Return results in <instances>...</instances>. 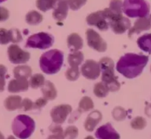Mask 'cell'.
<instances>
[{"instance_id":"cell-1","label":"cell","mask_w":151,"mask_h":139,"mask_svg":"<svg viewBox=\"0 0 151 139\" xmlns=\"http://www.w3.org/2000/svg\"><path fill=\"white\" fill-rule=\"evenodd\" d=\"M148 60V57L145 55L126 54L117 63L116 70L127 78H135L142 74Z\"/></svg>"},{"instance_id":"cell-2","label":"cell","mask_w":151,"mask_h":139,"mask_svg":"<svg viewBox=\"0 0 151 139\" xmlns=\"http://www.w3.org/2000/svg\"><path fill=\"white\" fill-rule=\"evenodd\" d=\"M64 61L62 52L53 49L45 52L40 59V66L42 71L47 74H54L60 71Z\"/></svg>"},{"instance_id":"cell-3","label":"cell","mask_w":151,"mask_h":139,"mask_svg":"<svg viewBox=\"0 0 151 139\" xmlns=\"http://www.w3.org/2000/svg\"><path fill=\"white\" fill-rule=\"evenodd\" d=\"M99 65L101 74V80L107 86L110 92H116L119 90L120 83L118 78L114 74V63L110 58L103 57L100 60Z\"/></svg>"},{"instance_id":"cell-4","label":"cell","mask_w":151,"mask_h":139,"mask_svg":"<svg viewBox=\"0 0 151 139\" xmlns=\"http://www.w3.org/2000/svg\"><path fill=\"white\" fill-rule=\"evenodd\" d=\"M35 121L26 115H19L14 118L12 124L14 134L20 139H27L35 130Z\"/></svg>"},{"instance_id":"cell-5","label":"cell","mask_w":151,"mask_h":139,"mask_svg":"<svg viewBox=\"0 0 151 139\" xmlns=\"http://www.w3.org/2000/svg\"><path fill=\"white\" fill-rule=\"evenodd\" d=\"M122 11L129 17L142 18L149 14L150 5L145 0H124Z\"/></svg>"},{"instance_id":"cell-6","label":"cell","mask_w":151,"mask_h":139,"mask_svg":"<svg viewBox=\"0 0 151 139\" xmlns=\"http://www.w3.org/2000/svg\"><path fill=\"white\" fill-rule=\"evenodd\" d=\"M54 42V38L51 34L45 32L31 35L26 42V47L31 49H47L52 46Z\"/></svg>"},{"instance_id":"cell-7","label":"cell","mask_w":151,"mask_h":139,"mask_svg":"<svg viewBox=\"0 0 151 139\" xmlns=\"http://www.w3.org/2000/svg\"><path fill=\"white\" fill-rule=\"evenodd\" d=\"M9 60L14 64L26 63L30 60V55L29 52L20 49L17 45H11L8 49Z\"/></svg>"},{"instance_id":"cell-8","label":"cell","mask_w":151,"mask_h":139,"mask_svg":"<svg viewBox=\"0 0 151 139\" xmlns=\"http://www.w3.org/2000/svg\"><path fill=\"white\" fill-rule=\"evenodd\" d=\"M86 38L88 45L91 49L99 52H104L107 50V43L96 31L88 29L86 31Z\"/></svg>"},{"instance_id":"cell-9","label":"cell","mask_w":151,"mask_h":139,"mask_svg":"<svg viewBox=\"0 0 151 139\" xmlns=\"http://www.w3.org/2000/svg\"><path fill=\"white\" fill-rule=\"evenodd\" d=\"M89 25L95 26L100 31H107L109 28V22L104 15V11H99L90 14L86 19Z\"/></svg>"},{"instance_id":"cell-10","label":"cell","mask_w":151,"mask_h":139,"mask_svg":"<svg viewBox=\"0 0 151 139\" xmlns=\"http://www.w3.org/2000/svg\"><path fill=\"white\" fill-rule=\"evenodd\" d=\"M82 74L87 79L96 80L98 78L101 73L99 63L93 60H88L81 68Z\"/></svg>"},{"instance_id":"cell-11","label":"cell","mask_w":151,"mask_h":139,"mask_svg":"<svg viewBox=\"0 0 151 139\" xmlns=\"http://www.w3.org/2000/svg\"><path fill=\"white\" fill-rule=\"evenodd\" d=\"M71 112H72V107L70 105H59L53 107L50 110V117L55 124H61L65 122Z\"/></svg>"},{"instance_id":"cell-12","label":"cell","mask_w":151,"mask_h":139,"mask_svg":"<svg viewBox=\"0 0 151 139\" xmlns=\"http://www.w3.org/2000/svg\"><path fill=\"white\" fill-rule=\"evenodd\" d=\"M22 39L21 33L17 29L7 30L5 28H0V44L6 45L10 42H21Z\"/></svg>"},{"instance_id":"cell-13","label":"cell","mask_w":151,"mask_h":139,"mask_svg":"<svg viewBox=\"0 0 151 139\" xmlns=\"http://www.w3.org/2000/svg\"><path fill=\"white\" fill-rule=\"evenodd\" d=\"M122 0H111L110 3V7L103 10L106 18L108 22L115 20L118 17L122 16Z\"/></svg>"},{"instance_id":"cell-14","label":"cell","mask_w":151,"mask_h":139,"mask_svg":"<svg viewBox=\"0 0 151 139\" xmlns=\"http://www.w3.org/2000/svg\"><path fill=\"white\" fill-rule=\"evenodd\" d=\"M95 135L98 139H120L119 134L110 123L99 127Z\"/></svg>"},{"instance_id":"cell-15","label":"cell","mask_w":151,"mask_h":139,"mask_svg":"<svg viewBox=\"0 0 151 139\" xmlns=\"http://www.w3.org/2000/svg\"><path fill=\"white\" fill-rule=\"evenodd\" d=\"M110 28L116 34H122L130 28L131 23L129 19L121 16L115 20L109 22Z\"/></svg>"},{"instance_id":"cell-16","label":"cell","mask_w":151,"mask_h":139,"mask_svg":"<svg viewBox=\"0 0 151 139\" xmlns=\"http://www.w3.org/2000/svg\"><path fill=\"white\" fill-rule=\"evenodd\" d=\"M30 83L26 78H15L11 80L8 84V92L11 93H17L25 92L28 89Z\"/></svg>"},{"instance_id":"cell-17","label":"cell","mask_w":151,"mask_h":139,"mask_svg":"<svg viewBox=\"0 0 151 139\" xmlns=\"http://www.w3.org/2000/svg\"><path fill=\"white\" fill-rule=\"evenodd\" d=\"M151 28V20L147 17H142L137 20L135 23L133 27L129 29L128 36L131 37V36L134 33H139L144 31H147L150 29Z\"/></svg>"},{"instance_id":"cell-18","label":"cell","mask_w":151,"mask_h":139,"mask_svg":"<svg viewBox=\"0 0 151 139\" xmlns=\"http://www.w3.org/2000/svg\"><path fill=\"white\" fill-rule=\"evenodd\" d=\"M102 115L98 110H95L88 115L85 122V128L87 131L92 132L96 127L97 124L101 121Z\"/></svg>"},{"instance_id":"cell-19","label":"cell","mask_w":151,"mask_h":139,"mask_svg":"<svg viewBox=\"0 0 151 139\" xmlns=\"http://www.w3.org/2000/svg\"><path fill=\"white\" fill-rule=\"evenodd\" d=\"M68 5L67 0H61L58 3L57 6L54 9L53 13V17L57 21H63L68 16Z\"/></svg>"},{"instance_id":"cell-20","label":"cell","mask_w":151,"mask_h":139,"mask_svg":"<svg viewBox=\"0 0 151 139\" xmlns=\"http://www.w3.org/2000/svg\"><path fill=\"white\" fill-rule=\"evenodd\" d=\"M67 42H68V48L72 52L79 51L83 47V40L82 37L76 33H73L70 34L68 36Z\"/></svg>"},{"instance_id":"cell-21","label":"cell","mask_w":151,"mask_h":139,"mask_svg":"<svg viewBox=\"0 0 151 139\" xmlns=\"http://www.w3.org/2000/svg\"><path fill=\"white\" fill-rule=\"evenodd\" d=\"M42 92L45 98L48 100H54L57 96V91L56 87L54 84L50 81H45L42 88Z\"/></svg>"},{"instance_id":"cell-22","label":"cell","mask_w":151,"mask_h":139,"mask_svg":"<svg viewBox=\"0 0 151 139\" xmlns=\"http://www.w3.org/2000/svg\"><path fill=\"white\" fill-rule=\"evenodd\" d=\"M22 98L19 95H11L5 100V107L8 111H14L20 109L22 104Z\"/></svg>"},{"instance_id":"cell-23","label":"cell","mask_w":151,"mask_h":139,"mask_svg":"<svg viewBox=\"0 0 151 139\" xmlns=\"http://www.w3.org/2000/svg\"><path fill=\"white\" fill-rule=\"evenodd\" d=\"M137 44L139 49L151 54V33H145L138 39Z\"/></svg>"},{"instance_id":"cell-24","label":"cell","mask_w":151,"mask_h":139,"mask_svg":"<svg viewBox=\"0 0 151 139\" xmlns=\"http://www.w3.org/2000/svg\"><path fill=\"white\" fill-rule=\"evenodd\" d=\"M84 60V55L79 51L72 52L68 55V61L70 67H79Z\"/></svg>"},{"instance_id":"cell-25","label":"cell","mask_w":151,"mask_h":139,"mask_svg":"<svg viewBox=\"0 0 151 139\" xmlns=\"http://www.w3.org/2000/svg\"><path fill=\"white\" fill-rule=\"evenodd\" d=\"M14 74L15 78H26L31 77L32 69L28 65H19L14 68Z\"/></svg>"},{"instance_id":"cell-26","label":"cell","mask_w":151,"mask_h":139,"mask_svg":"<svg viewBox=\"0 0 151 139\" xmlns=\"http://www.w3.org/2000/svg\"><path fill=\"white\" fill-rule=\"evenodd\" d=\"M25 20L27 24L31 25H36L42 22L43 17L40 13L36 11H31L26 14Z\"/></svg>"},{"instance_id":"cell-27","label":"cell","mask_w":151,"mask_h":139,"mask_svg":"<svg viewBox=\"0 0 151 139\" xmlns=\"http://www.w3.org/2000/svg\"><path fill=\"white\" fill-rule=\"evenodd\" d=\"M110 92L107 86L103 82L96 83L93 88V93L98 98H104Z\"/></svg>"},{"instance_id":"cell-28","label":"cell","mask_w":151,"mask_h":139,"mask_svg":"<svg viewBox=\"0 0 151 139\" xmlns=\"http://www.w3.org/2000/svg\"><path fill=\"white\" fill-rule=\"evenodd\" d=\"M56 2V0H36V5L38 9L46 12L54 7Z\"/></svg>"},{"instance_id":"cell-29","label":"cell","mask_w":151,"mask_h":139,"mask_svg":"<svg viewBox=\"0 0 151 139\" xmlns=\"http://www.w3.org/2000/svg\"><path fill=\"white\" fill-rule=\"evenodd\" d=\"M45 83V77L41 74H35L34 75L31 76L29 83L30 86L33 89H38L40 87H42L43 85Z\"/></svg>"},{"instance_id":"cell-30","label":"cell","mask_w":151,"mask_h":139,"mask_svg":"<svg viewBox=\"0 0 151 139\" xmlns=\"http://www.w3.org/2000/svg\"><path fill=\"white\" fill-rule=\"evenodd\" d=\"M94 104L92 99L88 96H85L81 99L79 104V110L81 112H87L93 109Z\"/></svg>"},{"instance_id":"cell-31","label":"cell","mask_w":151,"mask_h":139,"mask_svg":"<svg viewBox=\"0 0 151 139\" xmlns=\"http://www.w3.org/2000/svg\"><path fill=\"white\" fill-rule=\"evenodd\" d=\"M79 135V130L75 126H70L65 130L63 134V139H76Z\"/></svg>"},{"instance_id":"cell-32","label":"cell","mask_w":151,"mask_h":139,"mask_svg":"<svg viewBox=\"0 0 151 139\" xmlns=\"http://www.w3.org/2000/svg\"><path fill=\"white\" fill-rule=\"evenodd\" d=\"M130 125H131L132 128L134 129V130H143V129L147 126V121L144 118L139 116L135 118L134 119L131 121Z\"/></svg>"},{"instance_id":"cell-33","label":"cell","mask_w":151,"mask_h":139,"mask_svg":"<svg viewBox=\"0 0 151 139\" xmlns=\"http://www.w3.org/2000/svg\"><path fill=\"white\" fill-rule=\"evenodd\" d=\"M66 78L70 81H75L79 77V67H70L68 68L65 73Z\"/></svg>"},{"instance_id":"cell-34","label":"cell","mask_w":151,"mask_h":139,"mask_svg":"<svg viewBox=\"0 0 151 139\" xmlns=\"http://www.w3.org/2000/svg\"><path fill=\"white\" fill-rule=\"evenodd\" d=\"M50 131L53 132V134L50 135L47 139H63L64 132L61 127L58 125L53 126L52 128H50Z\"/></svg>"},{"instance_id":"cell-35","label":"cell","mask_w":151,"mask_h":139,"mask_svg":"<svg viewBox=\"0 0 151 139\" xmlns=\"http://www.w3.org/2000/svg\"><path fill=\"white\" fill-rule=\"evenodd\" d=\"M70 8L73 11H77L86 4L87 0H67Z\"/></svg>"},{"instance_id":"cell-36","label":"cell","mask_w":151,"mask_h":139,"mask_svg":"<svg viewBox=\"0 0 151 139\" xmlns=\"http://www.w3.org/2000/svg\"><path fill=\"white\" fill-rule=\"evenodd\" d=\"M113 116L116 121H122L126 117V111L122 107H116L113 111Z\"/></svg>"},{"instance_id":"cell-37","label":"cell","mask_w":151,"mask_h":139,"mask_svg":"<svg viewBox=\"0 0 151 139\" xmlns=\"http://www.w3.org/2000/svg\"><path fill=\"white\" fill-rule=\"evenodd\" d=\"M20 109H22L24 111H30L33 109V103L30 99L25 98L22 101L21 107Z\"/></svg>"},{"instance_id":"cell-38","label":"cell","mask_w":151,"mask_h":139,"mask_svg":"<svg viewBox=\"0 0 151 139\" xmlns=\"http://www.w3.org/2000/svg\"><path fill=\"white\" fill-rule=\"evenodd\" d=\"M47 103V100L45 98H41L36 100L35 103H33V109H41L44 107Z\"/></svg>"},{"instance_id":"cell-39","label":"cell","mask_w":151,"mask_h":139,"mask_svg":"<svg viewBox=\"0 0 151 139\" xmlns=\"http://www.w3.org/2000/svg\"><path fill=\"white\" fill-rule=\"evenodd\" d=\"M9 18V11L3 7H0V22H4Z\"/></svg>"},{"instance_id":"cell-40","label":"cell","mask_w":151,"mask_h":139,"mask_svg":"<svg viewBox=\"0 0 151 139\" xmlns=\"http://www.w3.org/2000/svg\"><path fill=\"white\" fill-rule=\"evenodd\" d=\"M7 72V68L5 65H0V77H5Z\"/></svg>"},{"instance_id":"cell-41","label":"cell","mask_w":151,"mask_h":139,"mask_svg":"<svg viewBox=\"0 0 151 139\" xmlns=\"http://www.w3.org/2000/svg\"><path fill=\"white\" fill-rule=\"evenodd\" d=\"M5 86V77H0V92H3Z\"/></svg>"},{"instance_id":"cell-42","label":"cell","mask_w":151,"mask_h":139,"mask_svg":"<svg viewBox=\"0 0 151 139\" xmlns=\"http://www.w3.org/2000/svg\"><path fill=\"white\" fill-rule=\"evenodd\" d=\"M145 114L147 115L148 117L151 118V104L147 105L145 108Z\"/></svg>"},{"instance_id":"cell-43","label":"cell","mask_w":151,"mask_h":139,"mask_svg":"<svg viewBox=\"0 0 151 139\" xmlns=\"http://www.w3.org/2000/svg\"><path fill=\"white\" fill-rule=\"evenodd\" d=\"M0 139H5V137L1 132H0Z\"/></svg>"},{"instance_id":"cell-44","label":"cell","mask_w":151,"mask_h":139,"mask_svg":"<svg viewBox=\"0 0 151 139\" xmlns=\"http://www.w3.org/2000/svg\"><path fill=\"white\" fill-rule=\"evenodd\" d=\"M85 139H95V138H93V137H92V136H87Z\"/></svg>"},{"instance_id":"cell-45","label":"cell","mask_w":151,"mask_h":139,"mask_svg":"<svg viewBox=\"0 0 151 139\" xmlns=\"http://www.w3.org/2000/svg\"><path fill=\"white\" fill-rule=\"evenodd\" d=\"M8 139H17V138H14L13 135H10L9 137L8 138Z\"/></svg>"},{"instance_id":"cell-46","label":"cell","mask_w":151,"mask_h":139,"mask_svg":"<svg viewBox=\"0 0 151 139\" xmlns=\"http://www.w3.org/2000/svg\"><path fill=\"white\" fill-rule=\"evenodd\" d=\"M5 1H6V0H0V3H1V2H5Z\"/></svg>"},{"instance_id":"cell-47","label":"cell","mask_w":151,"mask_h":139,"mask_svg":"<svg viewBox=\"0 0 151 139\" xmlns=\"http://www.w3.org/2000/svg\"><path fill=\"white\" fill-rule=\"evenodd\" d=\"M56 2H57V1H61V0H56Z\"/></svg>"},{"instance_id":"cell-48","label":"cell","mask_w":151,"mask_h":139,"mask_svg":"<svg viewBox=\"0 0 151 139\" xmlns=\"http://www.w3.org/2000/svg\"><path fill=\"white\" fill-rule=\"evenodd\" d=\"M150 71H151V66H150Z\"/></svg>"},{"instance_id":"cell-49","label":"cell","mask_w":151,"mask_h":139,"mask_svg":"<svg viewBox=\"0 0 151 139\" xmlns=\"http://www.w3.org/2000/svg\"><path fill=\"white\" fill-rule=\"evenodd\" d=\"M150 20H151V15H150Z\"/></svg>"}]
</instances>
